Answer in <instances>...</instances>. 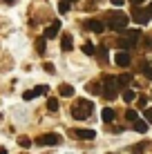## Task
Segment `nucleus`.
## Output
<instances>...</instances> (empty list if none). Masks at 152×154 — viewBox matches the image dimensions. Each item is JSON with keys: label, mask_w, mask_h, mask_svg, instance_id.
I'll use <instances>...</instances> for the list:
<instances>
[{"label": "nucleus", "mask_w": 152, "mask_h": 154, "mask_svg": "<svg viewBox=\"0 0 152 154\" xmlns=\"http://www.w3.org/2000/svg\"><path fill=\"white\" fill-rule=\"evenodd\" d=\"M94 112V103L87 98H76L74 103H72V116H74L76 121H85L90 119V114Z\"/></svg>", "instance_id": "nucleus-1"}, {"label": "nucleus", "mask_w": 152, "mask_h": 154, "mask_svg": "<svg viewBox=\"0 0 152 154\" xmlns=\"http://www.w3.org/2000/svg\"><path fill=\"white\" fill-rule=\"evenodd\" d=\"M101 85H103V98L107 100H114L119 94V83H116V76H110V74H105V76L101 78Z\"/></svg>", "instance_id": "nucleus-2"}, {"label": "nucleus", "mask_w": 152, "mask_h": 154, "mask_svg": "<svg viewBox=\"0 0 152 154\" xmlns=\"http://www.w3.org/2000/svg\"><path fill=\"white\" fill-rule=\"evenodd\" d=\"M107 23H110V27H112L114 31H123L125 25L130 23V18L123 11H110L107 14Z\"/></svg>", "instance_id": "nucleus-3"}, {"label": "nucleus", "mask_w": 152, "mask_h": 154, "mask_svg": "<svg viewBox=\"0 0 152 154\" xmlns=\"http://www.w3.org/2000/svg\"><path fill=\"white\" fill-rule=\"evenodd\" d=\"M150 18H152V14L148 11V9H141V7H134L132 9V20L137 25H148Z\"/></svg>", "instance_id": "nucleus-4"}, {"label": "nucleus", "mask_w": 152, "mask_h": 154, "mask_svg": "<svg viewBox=\"0 0 152 154\" xmlns=\"http://www.w3.org/2000/svg\"><path fill=\"white\" fill-rule=\"evenodd\" d=\"M63 139L58 134H54V132H47V134H40L38 139H36V145H58Z\"/></svg>", "instance_id": "nucleus-5"}, {"label": "nucleus", "mask_w": 152, "mask_h": 154, "mask_svg": "<svg viewBox=\"0 0 152 154\" xmlns=\"http://www.w3.org/2000/svg\"><path fill=\"white\" fill-rule=\"evenodd\" d=\"M70 136H72V139L92 141L94 136H96V132H94V130H81V127H74V130H70Z\"/></svg>", "instance_id": "nucleus-6"}, {"label": "nucleus", "mask_w": 152, "mask_h": 154, "mask_svg": "<svg viewBox=\"0 0 152 154\" xmlns=\"http://www.w3.org/2000/svg\"><path fill=\"white\" fill-rule=\"evenodd\" d=\"M114 63H116L119 67H130L132 65V56H130V51L121 49V51H116V56H114Z\"/></svg>", "instance_id": "nucleus-7"}, {"label": "nucleus", "mask_w": 152, "mask_h": 154, "mask_svg": "<svg viewBox=\"0 0 152 154\" xmlns=\"http://www.w3.org/2000/svg\"><path fill=\"white\" fill-rule=\"evenodd\" d=\"M85 27L90 31H94V34H103V31H105V25H103L101 20H94V18L85 20Z\"/></svg>", "instance_id": "nucleus-8"}, {"label": "nucleus", "mask_w": 152, "mask_h": 154, "mask_svg": "<svg viewBox=\"0 0 152 154\" xmlns=\"http://www.w3.org/2000/svg\"><path fill=\"white\" fill-rule=\"evenodd\" d=\"M60 47H63V51H72V49H74L72 34H63V36H60Z\"/></svg>", "instance_id": "nucleus-9"}, {"label": "nucleus", "mask_w": 152, "mask_h": 154, "mask_svg": "<svg viewBox=\"0 0 152 154\" xmlns=\"http://www.w3.org/2000/svg\"><path fill=\"white\" fill-rule=\"evenodd\" d=\"M101 119L105 121V123H114V119H116V112H114L112 107H103V112H101Z\"/></svg>", "instance_id": "nucleus-10"}, {"label": "nucleus", "mask_w": 152, "mask_h": 154, "mask_svg": "<svg viewBox=\"0 0 152 154\" xmlns=\"http://www.w3.org/2000/svg\"><path fill=\"white\" fill-rule=\"evenodd\" d=\"M43 36H45V38H56V36H58V23H51L49 27L45 29Z\"/></svg>", "instance_id": "nucleus-11"}, {"label": "nucleus", "mask_w": 152, "mask_h": 154, "mask_svg": "<svg viewBox=\"0 0 152 154\" xmlns=\"http://www.w3.org/2000/svg\"><path fill=\"white\" fill-rule=\"evenodd\" d=\"M58 94L60 96H74V87L67 85V83H63V85H58Z\"/></svg>", "instance_id": "nucleus-12"}, {"label": "nucleus", "mask_w": 152, "mask_h": 154, "mask_svg": "<svg viewBox=\"0 0 152 154\" xmlns=\"http://www.w3.org/2000/svg\"><path fill=\"white\" fill-rule=\"evenodd\" d=\"M85 89H87L90 94H103V85H101V83H87Z\"/></svg>", "instance_id": "nucleus-13"}, {"label": "nucleus", "mask_w": 152, "mask_h": 154, "mask_svg": "<svg viewBox=\"0 0 152 154\" xmlns=\"http://www.w3.org/2000/svg\"><path fill=\"white\" fill-rule=\"evenodd\" d=\"M130 81H132V74H121V76H116V83L119 87H128Z\"/></svg>", "instance_id": "nucleus-14"}, {"label": "nucleus", "mask_w": 152, "mask_h": 154, "mask_svg": "<svg viewBox=\"0 0 152 154\" xmlns=\"http://www.w3.org/2000/svg\"><path fill=\"white\" fill-rule=\"evenodd\" d=\"M121 98H123L125 103L130 105V103H132L134 98H137V94H134V92H132V89H130V87H125V89H123V94H121Z\"/></svg>", "instance_id": "nucleus-15"}, {"label": "nucleus", "mask_w": 152, "mask_h": 154, "mask_svg": "<svg viewBox=\"0 0 152 154\" xmlns=\"http://www.w3.org/2000/svg\"><path fill=\"white\" fill-rule=\"evenodd\" d=\"M148 125H150L148 121H139V119H137V121H134V123H132L134 132H148Z\"/></svg>", "instance_id": "nucleus-16"}, {"label": "nucleus", "mask_w": 152, "mask_h": 154, "mask_svg": "<svg viewBox=\"0 0 152 154\" xmlns=\"http://www.w3.org/2000/svg\"><path fill=\"white\" fill-rule=\"evenodd\" d=\"M116 45L121 47V49H132V47L137 45V42H134V40H130V38H123V40H116Z\"/></svg>", "instance_id": "nucleus-17"}, {"label": "nucleus", "mask_w": 152, "mask_h": 154, "mask_svg": "<svg viewBox=\"0 0 152 154\" xmlns=\"http://www.w3.org/2000/svg\"><path fill=\"white\" fill-rule=\"evenodd\" d=\"M83 54L85 56H94L96 54V47H94L92 42H85V45H83Z\"/></svg>", "instance_id": "nucleus-18"}, {"label": "nucleus", "mask_w": 152, "mask_h": 154, "mask_svg": "<svg viewBox=\"0 0 152 154\" xmlns=\"http://www.w3.org/2000/svg\"><path fill=\"white\" fill-rule=\"evenodd\" d=\"M125 119H128V123H134V121L139 119V112H134V109L128 107V112H125Z\"/></svg>", "instance_id": "nucleus-19"}, {"label": "nucleus", "mask_w": 152, "mask_h": 154, "mask_svg": "<svg viewBox=\"0 0 152 154\" xmlns=\"http://www.w3.org/2000/svg\"><path fill=\"white\" fill-rule=\"evenodd\" d=\"M96 54H98V58H101V63H107V49L105 47H96Z\"/></svg>", "instance_id": "nucleus-20"}, {"label": "nucleus", "mask_w": 152, "mask_h": 154, "mask_svg": "<svg viewBox=\"0 0 152 154\" xmlns=\"http://www.w3.org/2000/svg\"><path fill=\"white\" fill-rule=\"evenodd\" d=\"M45 42H47V38H45V36H43V38H38V40H36V51H38V54H43V51H45Z\"/></svg>", "instance_id": "nucleus-21"}, {"label": "nucleus", "mask_w": 152, "mask_h": 154, "mask_svg": "<svg viewBox=\"0 0 152 154\" xmlns=\"http://www.w3.org/2000/svg\"><path fill=\"white\" fill-rule=\"evenodd\" d=\"M47 109H49V112H58V100L49 98V100H47Z\"/></svg>", "instance_id": "nucleus-22"}, {"label": "nucleus", "mask_w": 152, "mask_h": 154, "mask_svg": "<svg viewBox=\"0 0 152 154\" xmlns=\"http://www.w3.org/2000/svg\"><path fill=\"white\" fill-rule=\"evenodd\" d=\"M47 92H49V87H47V85H38V87L34 89L36 96H40V94H47Z\"/></svg>", "instance_id": "nucleus-23"}, {"label": "nucleus", "mask_w": 152, "mask_h": 154, "mask_svg": "<svg viewBox=\"0 0 152 154\" xmlns=\"http://www.w3.org/2000/svg\"><path fill=\"white\" fill-rule=\"evenodd\" d=\"M18 145H20V147H29L31 141L27 139V136H18Z\"/></svg>", "instance_id": "nucleus-24"}, {"label": "nucleus", "mask_w": 152, "mask_h": 154, "mask_svg": "<svg viewBox=\"0 0 152 154\" xmlns=\"http://www.w3.org/2000/svg\"><path fill=\"white\" fill-rule=\"evenodd\" d=\"M58 11H60V14H67V11H70V2L60 0V5H58Z\"/></svg>", "instance_id": "nucleus-25"}, {"label": "nucleus", "mask_w": 152, "mask_h": 154, "mask_svg": "<svg viewBox=\"0 0 152 154\" xmlns=\"http://www.w3.org/2000/svg\"><path fill=\"white\" fill-rule=\"evenodd\" d=\"M31 98H36L34 89H31V92H23V100H31Z\"/></svg>", "instance_id": "nucleus-26"}, {"label": "nucleus", "mask_w": 152, "mask_h": 154, "mask_svg": "<svg viewBox=\"0 0 152 154\" xmlns=\"http://www.w3.org/2000/svg\"><path fill=\"white\" fill-rule=\"evenodd\" d=\"M143 74H145V78H148V81H152V67L145 65V67H143Z\"/></svg>", "instance_id": "nucleus-27"}, {"label": "nucleus", "mask_w": 152, "mask_h": 154, "mask_svg": "<svg viewBox=\"0 0 152 154\" xmlns=\"http://www.w3.org/2000/svg\"><path fill=\"white\" fill-rule=\"evenodd\" d=\"M145 121H148V123L152 125V107H148V109H145Z\"/></svg>", "instance_id": "nucleus-28"}, {"label": "nucleus", "mask_w": 152, "mask_h": 154, "mask_svg": "<svg viewBox=\"0 0 152 154\" xmlns=\"http://www.w3.org/2000/svg\"><path fill=\"white\" fill-rule=\"evenodd\" d=\"M43 67H45V72H49V74H54V72H56V69H54V65H51V63H45Z\"/></svg>", "instance_id": "nucleus-29"}, {"label": "nucleus", "mask_w": 152, "mask_h": 154, "mask_svg": "<svg viewBox=\"0 0 152 154\" xmlns=\"http://www.w3.org/2000/svg\"><path fill=\"white\" fill-rule=\"evenodd\" d=\"M137 103H139V107H145V105H148V100L141 96V98H137Z\"/></svg>", "instance_id": "nucleus-30"}, {"label": "nucleus", "mask_w": 152, "mask_h": 154, "mask_svg": "<svg viewBox=\"0 0 152 154\" xmlns=\"http://www.w3.org/2000/svg\"><path fill=\"white\" fill-rule=\"evenodd\" d=\"M112 5H116V7H121V5H123V0H112Z\"/></svg>", "instance_id": "nucleus-31"}, {"label": "nucleus", "mask_w": 152, "mask_h": 154, "mask_svg": "<svg viewBox=\"0 0 152 154\" xmlns=\"http://www.w3.org/2000/svg\"><path fill=\"white\" fill-rule=\"evenodd\" d=\"M130 2H132V5H141L143 0H130Z\"/></svg>", "instance_id": "nucleus-32"}, {"label": "nucleus", "mask_w": 152, "mask_h": 154, "mask_svg": "<svg viewBox=\"0 0 152 154\" xmlns=\"http://www.w3.org/2000/svg\"><path fill=\"white\" fill-rule=\"evenodd\" d=\"M0 154H7V150H5V147H0Z\"/></svg>", "instance_id": "nucleus-33"}, {"label": "nucleus", "mask_w": 152, "mask_h": 154, "mask_svg": "<svg viewBox=\"0 0 152 154\" xmlns=\"http://www.w3.org/2000/svg\"><path fill=\"white\" fill-rule=\"evenodd\" d=\"M148 11H150V14H152V2H150V7H148Z\"/></svg>", "instance_id": "nucleus-34"}, {"label": "nucleus", "mask_w": 152, "mask_h": 154, "mask_svg": "<svg viewBox=\"0 0 152 154\" xmlns=\"http://www.w3.org/2000/svg\"><path fill=\"white\" fill-rule=\"evenodd\" d=\"M65 2H74V0H65Z\"/></svg>", "instance_id": "nucleus-35"}, {"label": "nucleus", "mask_w": 152, "mask_h": 154, "mask_svg": "<svg viewBox=\"0 0 152 154\" xmlns=\"http://www.w3.org/2000/svg\"><path fill=\"white\" fill-rule=\"evenodd\" d=\"M5 2H14V0H5Z\"/></svg>", "instance_id": "nucleus-36"}]
</instances>
